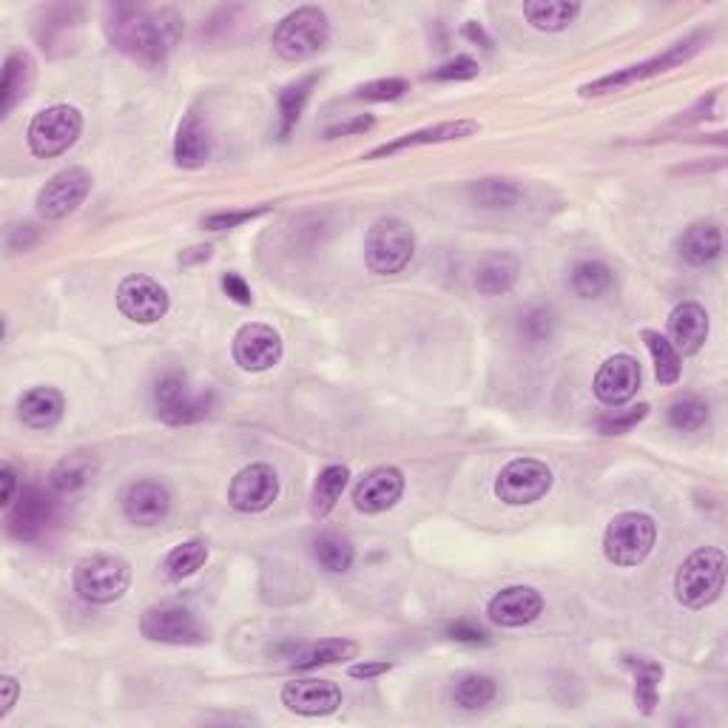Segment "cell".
<instances>
[{"label":"cell","mask_w":728,"mask_h":728,"mask_svg":"<svg viewBox=\"0 0 728 728\" xmlns=\"http://www.w3.org/2000/svg\"><path fill=\"white\" fill-rule=\"evenodd\" d=\"M165 17L168 12H160V17H154L145 9L111 7L106 15V35L126 58L149 69H160L179 35V23H165Z\"/></svg>","instance_id":"obj_1"},{"label":"cell","mask_w":728,"mask_h":728,"mask_svg":"<svg viewBox=\"0 0 728 728\" xmlns=\"http://www.w3.org/2000/svg\"><path fill=\"white\" fill-rule=\"evenodd\" d=\"M726 586V552L703 547L685 557L674 578V595L683 607L706 609L723 595Z\"/></svg>","instance_id":"obj_2"},{"label":"cell","mask_w":728,"mask_h":728,"mask_svg":"<svg viewBox=\"0 0 728 728\" xmlns=\"http://www.w3.org/2000/svg\"><path fill=\"white\" fill-rule=\"evenodd\" d=\"M415 250V234L404 220L387 216L379 220L364 236V262L373 273L390 277L410 265Z\"/></svg>","instance_id":"obj_3"},{"label":"cell","mask_w":728,"mask_h":728,"mask_svg":"<svg viewBox=\"0 0 728 728\" xmlns=\"http://www.w3.org/2000/svg\"><path fill=\"white\" fill-rule=\"evenodd\" d=\"M703 44H706V35L697 32V35L685 37V40H680V44L669 46V49H666L664 55H657V58L643 60V63H635V66H626V69H621V72L607 74V78H598V80H592V83H586V86H580V97H598V94L621 92V89L635 86V83H641V80H649V78H657V74L671 72V69L683 66L685 60H692Z\"/></svg>","instance_id":"obj_4"},{"label":"cell","mask_w":728,"mask_h":728,"mask_svg":"<svg viewBox=\"0 0 728 728\" xmlns=\"http://www.w3.org/2000/svg\"><path fill=\"white\" fill-rule=\"evenodd\" d=\"M131 586V566L120 555H97L83 557L74 570V592L89 603H115Z\"/></svg>","instance_id":"obj_5"},{"label":"cell","mask_w":728,"mask_h":728,"mask_svg":"<svg viewBox=\"0 0 728 728\" xmlns=\"http://www.w3.org/2000/svg\"><path fill=\"white\" fill-rule=\"evenodd\" d=\"M330 23L328 15L319 7H302L282 17V23L273 32V51L282 60H307L310 55L328 44Z\"/></svg>","instance_id":"obj_6"},{"label":"cell","mask_w":728,"mask_h":728,"mask_svg":"<svg viewBox=\"0 0 728 728\" xmlns=\"http://www.w3.org/2000/svg\"><path fill=\"white\" fill-rule=\"evenodd\" d=\"M657 524L646 513H621L607 527L603 536V555L614 566L643 564L655 550Z\"/></svg>","instance_id":"obj_7"},{"label":"cell","mask_w":728,"mask_h":728,"mask_svg":"<svg viewBox=\"0 0 728 728\" xmlns=\"http://www.w3.org/2000/svg\"><path fill=\"white\" fill-rule=\"evenodd\" d=\"M80 131H83V115L74 106H51L44 108L35 120L30 122L26 131V143L32 154L40 160L60 157L63 151L78 143Z\"/></svg>","instance_id":"obj_8"},{"label":"cell","mask_w":728,"mask_h":728,"mask_svg":"<svg viewBox=\"0 0 728 728\" xmlns=\"http://www.w3.org/2000/svg\"><path fill=\"white\" fill-rule=\"evenodd\" d=\"M211 408H214V396L191 394L186 376L179 373H165L154 385V410L165 424L183 427V424L202 422Z\"/></svg>","instance_id":"obj_9"},{"label":"cell","mask_w":728,"mask_h":728,"mask_svg":"<svg viewBox=\"0 0 728 728\" xmlns=\"http://www.w3.org/2000/svg\"><path fill=\"white\" fill-rule=\"evenodd\" d=\"M552 490V470L538 458H515L501 470L495 481V495L509 507L536 504Z\"/></svg>","instance_id":"obj_10"},{"label":"cell","mask_w":728,"mask_h":728,"mask_svg":"<svg viewBox=\"0 0 728 728\" xmlns=\"http://www.w3.org/2000/svg\"><path fill=\"white\" fill-rule=\"evenodd\" d=\"M140 632L151 643H168V646H193L206 641V629L197 621V614L179 603H160L145 609Z\"/></svg>","instance_id":"obj_11"},{"label":"cell","mask_w":728,"mask_h":728,"mask_svg":"<svg viewBox=\"0 0 728 728\" xmlns=\"http://www.w3.org/2000/svg\"><path fill=\"white\" fill-rule=\"evenodd\" d=\"M58 518V501L55 495L40 490V486H23L7 513L9 536L17 541H37L49 532V527Z\"/></svg>","instance_id":"obj_12"},{"label":"cell","mask_w":728,"mask_h":728,"mask_svg":"<svg viewBox=\"0 0 728 728\" xmlns=\"http://www.w3.org/2000/svg\"><path fill=\"white\" fill-rule=\"evenodd\" d=\"M92 191V174L86 168H63L37 193V211L49 222L74 214Z\"/></svg>","instance_id":"obj_13"},{"label":"cell","mask_w":728,"mask_h":728,"mask_svg":"<svg viewBox=\"0 0 728 728\" xmlns=\"http://www.w3.org/2000/svg\"><path fill=\"white\" fill-rule=\"evenodd\" d=\"M168 293L160 285L157 279L134 273L126 277L117 287V307L126 319L137 321V325H154L168 314Z\"/></svg>","instance_id":"obj_14"},{"label":"cell","mask_w":728,"mask_h":728,"mask_svg":"<svg viewBox=\"0 0 728 728\" xmlns=\"http://www.w3.org/2000/svg\"><path fill=\"white\" fill-rule=\"evenodd\" d=\"M279 498V472L271 465H250L231 481L228 501L236 513H262Z\"/></svg>","instance_id":"obj_15"},{"label":"cell","mask_w":728,"mask_h":728,"mask_svg":"<svg viewBox=\"0 0 728 728\" xmlns=\"http://www.w3.org/2000/svg\"><path fill=\"white\" fill-rule=\"evenodd\" d=\"M282 359V339L273 328L250 321L243 325L234 336V362L250 373L271 371Z\"/></svg>","instance_id":"obj_16"},{"label":"cell","mask_w":728,"mask_h":728,"mask_svg":"<svg viewBox=\"0 0 728 728\" xmlns=\"http://www.w3.org/2000/svg\"><path fill=\"white\" fill-rule=\"evenodd\" d=\"M637 387H641V364L626 353L607 359L595 376V396L609 408L626 404L637 394Z\"/></svg>","instance_id":"obj_17"},{"label":"cell","mask_w":728,"mask_h":728,"mask_svg":"<svg viewBox=\"0 0 728 728\" xmlns=\"http://www.w3.org/2000/svg\"><path fill=\"white\" fill-rule=\"evenodd\" d=\"M404 493V475L396 467H376L364 475L353 490V504L359 513L379 515L396 507Z\"/></svg>","instance_id":"obj_18"},{"label":"cell","mask_w":728,"mask_h":728,"mask_svg":"<svg viewBox=\"0 0 728 728\" xmlns=\"http://www.w3.org/2000/svg\"><path fill=\"white\" fill-rule=\"evenodd\" d=\"M282 703L293 714H305V717H321V714H333L342 706V689L330 680H291L282 689Z\"/></svg>","instance_id":"obj_19"},{"label":"cell","mask_w":728,"mask_h":728,"mask_svg":"<svg viewBox=\"0 0 728 728\" xmlns=\"http://www.w3.org/2000/svg\"><path fill=\"white\" fill-rule=\"evenodd\" d=\"M541 612L543 598L532 586H509V589H501V592L490 600V607H486L490 621L504 629L527 626V623L536 621Z\"/></svg>","instance_id":"obj_20"},{"label":"cell","mask_w":728,"mask_h":728,"mask_svg":"<svg viewBox=\"0 0 728 728\" xmlns=\"http://www.w3.org/2000/svg\"><path fill=\"white\" fill-rule=\"evenodd\" d=\"M481 131V126L475 120H450V122H436V126H427V129L410 131V134L399 137L394 143H385L379 149H373L367 154V160H379V157H394L404 149H419V145H438V143H456V140H467V137H475Z\"/></svg>","instance_id":"obj_21"},{"label":"cell","mask_w":728,"mask_h":728,"mask_svg":"<svg viewBox=\"0 0 728 728\" xmlns=\"http://www.w3.org/2000/svg\"><path fill=\"white\" fill-rule=\"evenodd\" d=\"M172 509V495L160 481H137L122 495V513L137 527H154Z\"/></svg>","instance_id":"obj_22"},{"label":"cell","mask_w":728,"mask_h":728,"mask_svg":"<svg viewBox=\"0 0 728 728\" xmlns=\"http://www.w3.org/2000/svg\"><path fill=\"white\" fill-rule=\"evenodd\" d=\"M680 356H694L708 339V314L697 302H683L671 310L669 336H666Z\"/></svg>","instance_id":"obj_23"},{"label":"cell","mask_w":728,"mask_h":728,"mask_svg":"<svg viewBox=\"0 0 728 728\" xmlns=\"http://www.w3.org/2000/svg\"><path fill=\"white\" fill-rule=\"evenodd\" d=\"M211 157V131L208 122L197 111L186 115L179 122L177 140H174V160L179 168H200Z\"/></svg>","instance_id":"obj_24"},{"label":"cell","mask_w":728,"mask_h":728,"mask_svg":"<svg viewBox=\"0 0 728 728\" xmlns=\"http://www.w3.org/2000/svg\"><path fill=\"white\" fill-rule=\"evenodd\" d=\"M66 401L55 387H32L17 401V415L30 430H49L63 419Z\"/></svg>","instance_id":"obj_25"},{"label":"cell","mask_w":728,"mask_h":728,"mask_svg":"<svg viewBox=\"0 0 728 728\" xmlns=\"http://www.w3.org/2000/svg\"><path fill=\"white\" fill-rule=\"evenodd\" d=\"M723 250V234L717 228V222H694L680 234L678 239V254L683 262L694 265V268H706L714 259L720 257Z\"/></svg>","instance_id":"obj_26"},{"label":"cell","mask_w":728,"mask_h":728,"mask_svg":"<svg viewBox=\"0 0 728 728\" xmlns=\"http://www.w3.org/2000/svg\"><path fill=\"white\" fill-rule=\"evenodd\" d=\"M35 80V63L26 51H12L3 66V83H0V115L9 117L12 108L30 94Z\"/></svg>","instance_id":"obj_27"},{"label":"cell","mask_w":728,"mask_h":728,"mask_svg":"<svg viewBox=\"0 0 728 728\" xmlns=\"http://www.w3.org/2000/svg\"><path fill=\"white\" fill-rule=\"evenodd\" d=\"M623 666L635 674V703L643 714H651L660 700V680H664V666L651 657H623Z\"/></svg>","instance_id":"obj_28"},{"label":"cell","mask_w":728,"mask_h":728,"mask_svg":"<svg viewBox=\"0 0 728 728\" xmlns=\"http://www.w3.org/2000/svg\"><path fill=\"white\" fill-rule=\"evenodd\" d=\"M518 273H521V265L518 259L509 257V254H495V257L484 259L475 271V287L484 296H501V293L513 291V285L518 282Z\"/></svg>","instance_id":"obj_29"},{"label":"cell","mask_w":728,"mask_h":728,"mask_svg":"<svg viewBox=\"0 0 728 728\" xmlns=\"http://www.w3.org/2000/svg\"><path fill=\"white\" fill-rule=\"evenodd\" d=\"M580 15V3L575 0H532L524 3L527 17L538 32H561Z\"/></svg>","instance_id":"obj_30"},{"label":"cell","mask_w":728,"mask_h":728,"mask_svg":"<svg viewBox=\"0 0 728 728\" xmlns=\"http://www.w3.org/2000/svg\"><path fill=\"white\" fill-rule=\"evenodd\" d=\"M94 456L89 453H72L66 456L49 475V486L55 495H72L92 481Z\"/></svg>","instance_id":"obj_31"},{"label":"cell","mask_w":728,"mask_h":728,"mask_svg":"<svg viewBox=\"0 0 728 728\" xmlns=\"http://www.w3.org/2000/svg\"><path fill=\"white\" fill-rule=\"evenodd\" d=\"M348 479L350 470L344 465H330L319 472V479L314 484V495H310V513H314L316 521L328 518L330 509L336 507V501L342 498Z\"/></svg>","instance_id":"obj_32"},{"label":"cell","mask_w":728,"mask_h":728,"mask_svg":"<svg viewBox=\"0 0 728 728\" xmlns=\"http://www.w3.org/2000/svg\"><path fill=\"white\" fill-rule=\"evenodd\" d=\"M316 74H307L305 80H296L285 92L279 94V137L287 140L291 131L296 129V122H300L302 111H305L307 101H310V92L316 86Z\"/></svg>","instance_id":"obj_33"},{"label":"cell","mask_w":728,"mask_h":728,"mask_svg":"<svg viewBox=\"0 0 728 728\" xmlns=\"http://www.w3.org/2000/svg\"><path fill=\"white\" fill-rule=\"evenodd\" d=\"M80 30V9L78 7H51L44 12V21L37 26V37L44 49L58 46V35H63L66 49L74 44V32Z\"/></svg>","instance_id":"obj_34"},{"label":"cell","mask_w":728,"mask_h":728,"mask_svg":"<svg viewBox=\"0 0 728 728\" xmlns=\"http://www.w3.org/2000/svg\"><path fill=\"white\" fill-rule=\"evenodd\" d=\"M570 282L572 291L578 293L580 300H598V296H603L612 287L614 277L607 265L598 262V259H584V262L572 268Z\"/></svg>","instance_id":"obj_35"},{"label":"cell","mask_w":728,"mask_h":728,"mask_svg":"<svg viewBox=\"0 0 728 728\" xmlns=\"http://www.w3.org/2000/svg\"><path fill=\"white\" fill-rule=\"evenodd\" d=\"M643 342L649 348L651 359H655V376L660 385H678L680 381V353L674 344L657 330H643Z\"/></svg>","instance_id":"obj_36"},{"label":"cell","mask_w":728,"mask_h":728,"mask_svg":"<svg viewBox=\"0 0 728 728\" xmlns=\"http://www.w3.org/2000/svg\"><path fill=\"white\" fill-rule=\"evenodd\" d=\"M206 561H208L206 541L179 543V547H174V550L168 552V557H165V564H163L165 578H172V580L191 578L193 572L202 570Z\"/></svg>","instance_id":"obj_37"},{"label":"cell","mask_w":728,"mask_h":728,"mask_svg":"<svg viewBox=\"0 0 728 728\" xmlns=\"http://www.w3.org/2000/svg\"><path fill=\"white\" fill-rule=\"evenodd\" d=\"M359 655V646L353 641H321L316 646H310L307 651H302L296 660H293V669L310 671L319 669V666L339 664V660H350V657Z\"/></svg>","instance_id":"obj_38"},{"label":"cell","mask_w":728,"mask_h":728,"mask_svg":"<svg viewBox=\"0 0 728 728\" xmlns=\"http://www.w3.org/2000/svg\"><path fill=\"white\" fill-rule=\"evenodd\" d=\"M495 694H498V685H495L493 678H486V674H465V678L456 683V689H453L456 706L467 708V712L490 706Z\"/></svg>","instance_id":"obj_39"},{"label":"cell","mask_w":728,"mask_h":728,"mask_svg":"<svg viewBox=\"0 0 728 728\" xmlns=\"http://www.w3.org/2000/svg\"><path fill=\"white\" fill-rule=\"evenodd\" d=\"M314 555L316 561H319L321 570L336 572V575H339V572H348L350 566H353L356 552H353L348 538L336 536V532H325V536H319L314 541Z\"/></svg>","instance_id":"obj_40"},{"label":"cell","mask_w":728,"mask_h":728,"mask_svg":"<svg viewBox=\"0 0 728 728\" xmlns=\"http://www.w3.org/2000/svg\"><path fill=\"white\" fill-rule=\"evenodd\" d=\"M470 197L481 208H513L521 200V191L509 179H479L470 186Z\"/></svg>","instance_id":"obj_41"},{"label":"cell","mask_w":728,"mask_h":728,"mask_svg":"<svg viewBox=\"0 0 728 728\" xmlns=\"http://www.w3.org/2000/svg\"><path fill=\"white\" fill-rule=\"evenodd\" d=\"M708 422V404L700 396H683L669 408V424L683 433H694V430L706 427Z\"/></svg>","instance_id":"obj_42"},{"label":"cell","mask_w":728,"mask_h":728,"mask_svg":"<svg viewBox=\"0 0 728 728\" xmlns=\"http://www.w3.org/2000/svg\"><path fill=\"white\" fill-rule=\"evenodd\" d=\"M521 336L529 344H543L552 339V330H555V314L550 307H532L521 316V325H518Z\"/></svg>","instance_id":"obj_43"},{"label":"cell","mask_w":728,"mask_h":728,"mask_svg":"<svg viewBox=\"0 0 728 728\" xmlns=\"http://www.w3.org/2000/svg\"><path fill=\"white\" fill-rule=\"evenodd\" d=\"M410 92V83L404 78H385V80H373V83H364L356 89L359 101H371V103H385V101H399Z\"/></svg>","instance_id":"obj_44"},{"label":"cell","mask_w":728,"mask_h":728,"mask_svg":"<svg viewBox=\"0 0 728 728\" xmlns=\"http://www.w3.org/2000/svg\"><path fill=\"white\" fill-rule=\"evenodd\" d=\"M646 415H649V404H637V408L623 410V413L607 415V419H600V433L603 436H623L632 427H637Z\"/></svg>","instance_id":"obj_45"},{"label":"cell","mask_w":728,"mask_h":728,"mask_svg":"<svg viewBox=\"0 0 728 728\" xmlns=\"http://www.w3.org/2000/svg\"><path fill=\"white\" fill-rule=\"evenodd\" d=\"M271 208L259 206V208H245V211H220V214H211L202 220V228L208 231H228L236 228V225H245V222L257 220V216L268 214Z\"/></svg>","instance_id":"obj_46"},{"label":"cell","mask_w":728,"mask_h":728,"mask_svg":"<svg viewBox=\"0 0 728 728\" xmlns=\"http://www.w3.org/2000/svg\"><path fill=\"white\" fill-rule=\"evenodd\" d=\"M481 72V66L467 55H458L450 63L438 66L436 72H430V80H472Z\"/></svg>","instance_id":"obj_47"},{"label":"cell","mask_w":728,"mask_h":728,"mask_svg":"<svg viewBox=\"0 0 728 728\" xmlns=\"http://www.w3.org/2000/svg\"><path fill=\"white\" fill-rule=\"evenodd\" d=\"M373 122H376V120H373L371 115L350 117V120L330 126V129L325 131V140H336V137H350V134H364V131L373 129Z\"/></svg>","instance_id":"obj_48"},{"label":"cell","mask_w":728,"mask_h":728,"mask_svg":"<svg viewBox=\"0 0 728 728\" xmlns=\"http://www.w3.org/2000/svg\"><path fill=\"white\" fill-rule=\"evenodd\" d=\"M222 287H225V293H228L236 305H250V302H254L250 285L239 273H225V277H222Z\"/></svg>","instance_id":"obj_49"},{"label":"cell","mask_w":728,"mask_h":728,"mask_svg":"<svg viewBox=\"0 0 728 728\" xmlns=\"http://www.w3.org/2000/svg\"><path fill=\"white\" fill-rule=\"evenodd\" d=\"M390 669H394V664H387V660H376V664L350 666L348 674L356 680H373V678H381V674H387Z\"/></svg>","instance_id":"obj_50"},{"label":"cell","mask_w":728,"mask_h":728,"mask_svg":"<svg viewBox=\"0 0 728 728\" xmlns=\"http://www.w3.org/2000/svg\"><path fill=\"white\" fill-rule=\"evenodd\" d=\"M450 637L458 643H484L486 632L479 626H472V623H456V626L450 629Z\"/></svg>","instance_id":"obj_51"},{"label":"cell","mask_w":728,"mask_h":728,"mask_svg":"<svg viewBox=\"0 0 728 728\" xmlns=\"http://www.w3.org/2000/svg\"><path fill=\"white\" fill-rule=\"evenodd\" d=\"M37 239V231L32 228V225H21V228L12 231V236H9V248L12 250H26L32 243Z\"/></svg>","instance_id":"obj_52"},{"label":"cell","mask_w":728,"mask_h":728,"mask_svg":"<svg viewBox=\"0 0 728 728\" xmlns=\"http://www.w3.org/2000/svg\"><path fill=\"white\" fill-rule=\"evenodd\" d=\"M0 685H3V706H0V720H3V717H9V712L15 708L17 680L15 678H3V680H0Z\"/></svg>","instance_id":"obj_53"},{"label":"cell","mask_w":728,"mask_h":728,"mask_svg":"<svg viewBox=\"0 0 728 728\" xmlns=\"http://www.w3.org/2000/svg\"><path fill=\"white\" fill-rule=\"evenodd\" d=\"M0 479H3V504H12L15 501V484H17V472L12 465H3V470H0Z\"/></svg>","instance_id":"obj_54"},{"label":"cell","mask_w":728,"mask_h":728,"mask_svg":"<svg viewBox=\"0 0 728 728\" xmlns=\"http://www.w3.org/2000/svg\"><path fill=\"white\" fill-rule=\"evenodd\" d=\"M211 259V245H197V248H188L179 254V262L193 265V262H208Z\"/></svg>","instance_id":"obj_55"},{"label":"cell","mask_w":728,"mask_h":728,"mask_svg":"<svg viewBox=\"0 0 728 728\" xmlns=\"http://www.w3.org/2000/svg\"><path fill=\"white\" fill-rule=\"evenodd\" d=\"M465 35L470 37L472 44H481V49H486V51L493 49V40H490V37H486V32L481 30V26H479V23H475V21L467 23V26H465Z\"/></svg>","instance_id":"obj_56"}]
</instances>
